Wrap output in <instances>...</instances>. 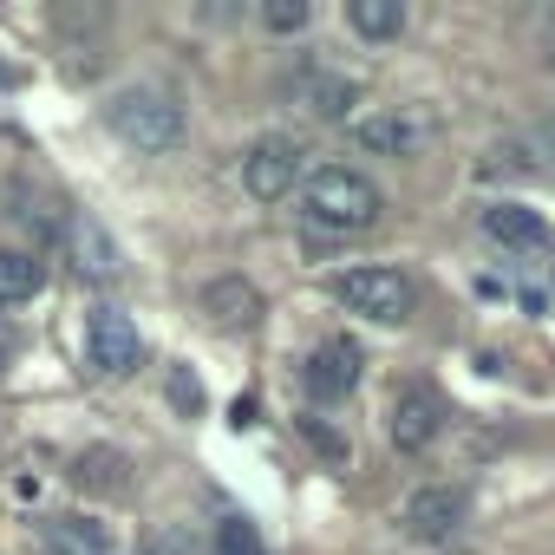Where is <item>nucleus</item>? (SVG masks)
Wrapping results in <instances>:
<instances>
[{
  "label": "nucleus",
  "instance_id": "obj_1",
  "mask_svg": "<svg viewBox=\"0 0 555 555\" xmlns=\"http://www.w3.org/2000/svg\"><path fill=\"white\" fill-rule=\"evenodd\" d=\"M301 216H308L314 229H327V235H366V229H379L386 196H379V183H373L366 170H353V164H321V170H308V183H301Z\"/></svg>",
  "mask_w": 555,
  "mask_h": 555
},
{
  "label": "nucleus",
  "instance_id": "obj_2",
  "mask_svg": "<svg viewBox=\"0 0 555 555\" xmlns=\"http://www.w3.org/2000/svg\"><path fill=\"white\" fill-rule=\"evenodd\" d=\"M105 125H112V138L131 144L138 157H170V151L183 144V131H190L183 105H177L164 86H125V92H112Z\"/></svg>",
  "mask_w": 555,
  "mask_h": 555
},
{
  "label": "nucleus",
  "instance_id": "obj_3",
  "mask_svg": "<svg viewBox=\"0 0 555 555\" xmlns=\"http://www.w3.org/2000/svg\"><path fill=\"white\" fill-rule=\"evenodd\" d=\"M327 295H334L347 314L379 321V327H405L412 308H418V288L405 282L399 268H379V261H366V268H340L334 282H327Z\"/></svg>",
  "mask_w": 555,
  "mask_h": 555
},
{
  "label": "nucleus",
  "instance_id": "obj_4",
  "mask_svg": "<svg viewBox=\"0 0 555 555\" xmlns=\"http://www.w3.org/2000/svg\"><path fill=\"white\" fill-rule=\"evenodd\" d=\"M308 183V151L295 144V138H255L248 151H242V190L255 196V203H282V196H295Z\"/></svg>",
  "mask_w": 555,
  "mask_h": 555
},
{
  "label": "nucleus",
  "instance_id": "obj_5",
  "mask_svg": "<svg viewBox=\"0 0 555 555\" xmlns=\"http://www.w3.org/2000/svg\"><path fill=\"white\" fill-rule=\"evenodd\" d=\"M86 366L105 373V379H125L144 366V340H138V321L118 314V308H92L86 314Z\"/></svg>",
  "mask_w": 555,
  "mask_h": 555
},
{
  "label": "nucleus",
  "instance_id": "obj_6",
  "mask_svg": "<svg viewBox=\"0 0 555 555\" xmlns=\"http://www.w3.org/2000/svg\"><path fill=\"white\" fill-rule=\"evenodd\" d=\"M438 431H444V399H438L431 386L405 379V386L392 392V405H386V438H392V451L418 457V451L438 444Z\"/></svg>",
  "mask_w": 555,
  "mask_h": 555
},
{
  "label": "nucleus",
  "instance_id": "obj_7",
  "mask_svg": "<svg viewBox=\"0 0 555 555\" xmlns=\"http://www.w3.org/2000/svg\"><path fill=\"white\" fill-rule=\"evenodd\" d=\"M464 522H470L464 483H425V490H412V496L399 503V529H405L412 542H451Z\"/></svg>",
  "mask_w": 555,
  "mask_h": 555
},
{
  "label": "nucleus",
  "instance_id": "obj_8",
  "mask_svg": "<svg viewBox=\"0 0 555 555\" xmlns=\"http://www.w3.org/2000/svg\"><path fill=\"white\" fill-rule=\"evenodd\" d=\"M288 99L301 105V118L314 125H353V105H360V86L347 73H301L288 86Z\"/></svg>",
  "mask_w": 555,
  "mask_h": 555
},
{
  "label": "nucleus",
  "instance_id": "obj_9",
  "mask_svg": "<svg viewBox=\"0 0 555 555\" xmlns=\"http://www.w3.org/2000/svg\"><path fill=\"white\" fill-rule=\"evenodd\" d=\"M301 386H308V399H321V405H334V399H347L353 386H360V347L353 340H321L314 353H308V373H301Z\"/></svg>",
  "mask_w": 555,
  "mask_h": 555
},
{
  "label": "nucleus",
  "instance_id": "obj_10",
  "mask_svg": "<svg viewBox=\"0 0 555 555\" xmlns=\"http://www.w3.org/2000/svg\"><path fill=\"white\" fill-rule=\"evenodd\" d=\"M203 314H209L222 334H255L261 314H268V301H261L255 282H242V274H216V282L203 288Z\"/></svg>",
  "mask_w": 555,
  "mask_h": 555
},
{
  "label": "nucleus",
  "instance_id": "obj_11",
  "mask_svg": "<svg viewBox=\"0 0 555 555\" xmlns=\"http://www.w3.org/2000/svg\"><path fill=\"white\" fill-rule=\"evenodd\" d=\"M483 235H490L503 255H548V248H555L548 222H542L535 209H522V203H490V209H483Z\"/></svg>",
  "mask_w": 555,
  "mask_h": 555
},
{
  "label": "nucleus",
  "instance_id": "obj_12",
  "mask_svg": "<svg viewBox=\"0 0 555 555\" xmlns=\"http://www.w3.org/2000/svg\"><path fill=\"white\" fill-rule=\"evenodd\" d=\"M66 248H73V268L86 274V282H118V274H125L118 242H112L105 222H92V216H73V222H66Z\"/></svg>",
  "mask_w": 555,
  "mask_h": 555
},
{
  "label": "nucleus",
  "instance_id": "obj_13",
  "mask_svg": "<svg viewBox=\"0 0 555 555\" xmlns=\"http://www.w3.org/2000/svg\"><path fill=\"white\" fill-rule=\"evenodd\" d=\"M347 138H353L360 151H373V157H412V151H418V125H412L405 112H353Z\"/></svg>",
  "mask_w": 555,
  "mask_h": 555
},
{
  "label": "nucleus",
  "instance_id": "obj_14",
  "mask_svg": "<svg viewBox=\"0 0 555 555\" xmlns=\"http://www.w3.org/2000/svg\"><path fill=\"white\" fill-rule=\"evenodd\" d=\"M40 548L47 555H112V529L92 516H47L40 522Z\"/></svg>",
  "mask_w": 555,
  "mask_h": 555
},
{
  "label": "nucleus",
  "instance_id": "obj_15",
  "mask_svg": "<svg viewBox=\"0 0 555 555\" xmlns=\"http://www.w3.org/2000/svg\"><path fill=\"white\" fill-rule=\"evenodd\" d=\"M73 483L79 490H99V496H125L131 490V457L112 451V444H92V451L73 457Z\"/></svg>",
  "mask_w": 555,
  "mask_h": 555
},
{
  "label": "nucleus",
  "instance_id": "obj_16",
  "mask_svg": "<svg viewBox=\"0 0 555 555\" xmlns=\"http://www.w3.org/2000/svg\"><path fill=\"white\" fill-rule=\"evenodd\" d=\"M47 288V261L27 248H0V308H21Z\"/></svg>",
  "mask_w": 555,
  "mask_h": 555
},
{
  "label": "nucleus",
  "instance_id": "obj_17",
  "mask_svg": "<svg viewBox=\"0 0 555 555\" xmlns=\"http://www.w3.org/2000/svg\"><path fill=\"white\" fill-rule=\"evenodd\" d=\"M347 27H353L360 40L386 47V40L405 34V0H347Z\"/></svg>",
  "mask_w": 555,
  "mask_h": 555
},
{
  "label": "nucleus",
  "instance_id": "obj_18",
  "mask_svg": "<svg viewBox=\"0 0 555 555\" xmlns=\"http://www.w3.org/2000/svg\"><path fill=\"white\" fill-rule=\"evenodd\" d=\"M216 555H268V548H261V535H255L248 516H222L216 522Z\"/></svg>",
  "mask_w": 555,
  "mask_h": 555
},
{
  "label": "nucleus",
  "instance_id": "obj_19",
  "mask_svg": "<svg viewBox=\"0 0 555 555\" xmlns=\"http://www.w3.org/2000/svg\"><path fill=\"white\" fill-rule=\"evenodd\" d=\"M308 21H314L308 0H261V27L268 34H301Z\"/></svg>",
  "mask_w": 555,
  "mask_h": 555
},
{
  "label": "nucleus",
  "instance_id": "obj_20",
  "mask_svg": "<svg viewBox=\"0 0 555 555\" xmlns=\"http://www.w3.org/2000/svg\"><path fill=\"white\" fill-rule=\"evenodd\" d=\"M170 405L190 418V412H203V386L190 379V373H170Z\"/></svg>",
  "mask_w": 555,
  "mask_h": 555
},
{
  "label": "nucleus",
  "instance_id": "obj_21",
  "mask_svg": "<svg viewBox=\"0 0 555 555\" xmlns=\"http://www.w3.org/2000/svg\"><path fill=\"white\" fill-rule=\"evenodd\" d=\"M529 151L542 157V170H555V118H542V125L529 131Z\"/></svg>",
  "mask_w": 555,
  "mask_h": 555
},
{
  "label": "nucleus",
  "instance_id": "obj_22",
  "mask_svg": "<svg viewBox=\"0 0 555 555\" xmlns=\"http://www.w3.org/2000/svg\"><path fill=\"white\" fill-rule=\"evenodd\" d=\"M301 431H308V438H314V444H321L327 457H340V464H347V444H340V438H334V431H327L321 418H301Z\"/></svg>",
  "mask_w": 555,
  "mask_h": 555
},
{
  "label": "nucleus",
  "instance_id": "obj_23",
  "mask_svg": "<svg viewBox=\"0 0 555 555\" xmlns=\"http://www.w3.org/2000/svg\"><path fill=\"white\" fill-rule=\"evenodd\" d=\"M8 360H14V347H8V340H0V373H8Z\"/></svg>",
  "mask_w": 555,
  "mask_h": 555
}]
</instances>
